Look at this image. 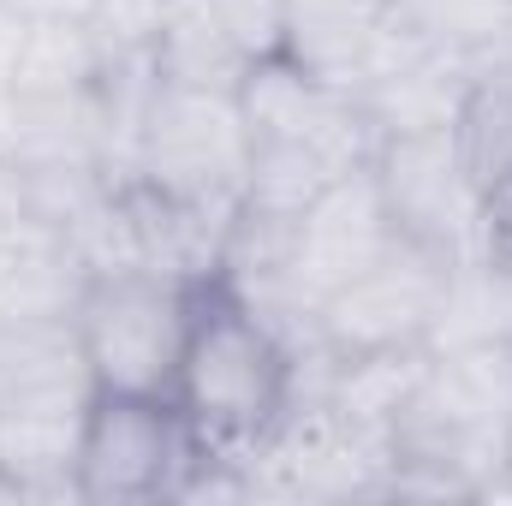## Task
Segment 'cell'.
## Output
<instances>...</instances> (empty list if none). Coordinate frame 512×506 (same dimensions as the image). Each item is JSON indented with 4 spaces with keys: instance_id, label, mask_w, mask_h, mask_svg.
<instances>
[{
    "instance_id": "7",
    "label": "cell",
    "mask_w": 512,
    "mask_h": 506,
    "mask_svg": "<svg viewBox=\"0 0 512 506\" xmlns=\"http://www.w3.org/2000/svg\"><path fill=\"white\" fill-rule=\"evenodd\" d=\"M447 286V256L423 251L411 239H393L382 262H370L358 280H346L334 298H322V346L334 358L387 352V346H423L435 304Z\"/></svg>"
},
{
    "instance_id": "23",
    "label": "cell",
    "mask_w": 512,
    "mask_h": 506,
    "mask_svg": "<svg viewBox=\"0 0 512 506\" xmlns=\"http://www.w3.org/2000/svg\"><path fill=\"white\" fill-rule=\"evenodd\" d=\"M18 215H24V185H18L12 167H0V233H6Z\"/></svg>"
},
{
    "instance_id": "3",
    "label": "cell",
    "mask_w": 512,
    "mask_h": 506,
    "mask_svg": "<svg viewBox=\"0 0 512 506\" xmlns=\"http://www.w3.org/2000/svg\"><path fill=\"white\" fill-rule=\"evenodd\" d=\"M197 304L203 286L155 268L90 274L72 328L90 358L96 393H173L185 340L197 328Z\"/></svg>"
},
{
    "instance_id": "11",
    "label": "cell",
    "mask_w": 512,
    "mask_h": 506,
    "mask_svg": "<svg viewBox=\"0 0 512 506\" xmlns=\"http://www.w3.org/2000/svg\"><path fill=\"white\" fill-rule=\"evenodd\" d=\"M90 286V262L42 215H18L0 233V322H72Z\"/></svg>"
},
{
    "instance_id": "24",
    "label": "cell",
    "mask_w": 512,
    "mask_h": 506,
    "mask_svg": "<svg viewBox=\"0 0 512 506\" xmlns=\"http://www.w3.org/2000/svg\"><path fill=\"white\" fill-rule=\"evenodd\" d=\"M507 501H512V447H507Z\"/></svg>"
},
{
    "instance_id": "22",
    "label": "cell",
    "mask_w": 512,
    "mask_h": 506,
    "mask_svg": "<svg viewBox=\"0 0 512 506\" xmlns=\"http://www.w3.org/2000/svg\"><path fill=\"white\" fill-rule=\"evenodd\" d=\"M489 245L512 251V179H501L489 191Z\"/></svg>"
},
{
    "instance_id": "13",
    "label": "cell",
    "mask_w": 512,
    "mask_h": 506,
    "mask_svg": "<svg viewBox=\"0 0 512 506\" xmlns=\"http://www.w3.org/2000/svg\"><path fill=\"white\" fill-rule=\"evenodd\" d=\"M429 352L459 346H512V251L483 245L447 262V286L429 322Z\"/></svg>"
},
{
    "instance_id": "2",
    "label": "cell",
    "mask_w": 512,
    "mask_h": 506,
    "mask_svg": "<svg viewBox=\"0 0 512 506\" xmlns=\"http://www.w3.org/2000/svg\"><path fill=\"white\" fill-rule=\"evenodd\" d=\"M292 399H298L292 346L245 298H233L221 280H209L203 304H197V328H191L179 376H173V405L191 423V435L215 453H251L292 411Z\"/></svg>"
},
{
    "instance_id": "8",
    "label": "cell",
    "mask_w": 512,
    "mask_h": 506,
    "mask_svg": "<svg viewBox=\"0 0 512 506\" xmlns=\"http://www.w3.org/2000/svg\"><path fill=\"white\" fill-rule=\"evenodd\" d=\"M399 239L393 215L382 203V185L370 167L334 179L298 221H292V256H286V280L304 304L322 310V298H334L346 280H358L370 262H382Z\"/></svg>"
},
{
    "instance_id": "12",
    "label": "cell",
    "mask_w": 512,
    "mask_h": 506,
    "mask_svg": "<svg viewBox=\"0 0 512 506\" xmlns=\"http://www.w3.org/2000/svg\"><path fill=\"white\" fill-rule=\"evenodd\" d=\"M96 399L72 322H0V411H84Z\"/></svg>"
},
{
    "instance_id": "5",
    "label": "cell",
    "mask_w": 512,
    "mask_h": 506,
    "mask_svg": "<svg viewBox=\"0 0 512 506\" xmlns=\"http://www.w3.org/2000/svg\"><path fill=\"white\" fill-rule=\"evenodd\" d=\"M370 173L399 239L435 256H471L489 245V185L477 179L459 131H393L376 143Z\"/></svg>"
},
{
    "instance_id": "19",
    "label": "cell",
    "mask_w": 512,
    "mask_h": 506,
    "mask_svg": "<svg viewBox=\"0 0 512 506\" xmlns=\"http://www.w3.org/2000/svg\"><path fill=\"white\" fill-rule=\"evenodd\" d=\"M251 60H274L286 48V0H197Z\"/></svg>"
},
{
    "instance_id": "17",
    "label": "cell",
    "mask_w": 512,
    "mask_h": 506,
    "mask_svg": "<svg viewBox=\"0 0 512 506\" xmlns=\"http://www.w3.org/2000/svg\"><path fill=\"white\" fill-rule=\"evenodd\" d=\"M102 66H108V54H102V42H96L90 24L30 18L12 90H24V96H72V90H90L102 78Z\"/></svg>"
},
{
    "instance_id": "10",
    "label": "cell",
    "mask_w": 512,
    "mask_h": 506,
    "mask_svg": "<svg viewBox=\"0 0 512 506\" xmlns=\"http://www.w3.org/2000/svg\"><path fill=\"white\" fill-rule=\"evenodd\" d=\"M399 12L393 0H286V60L334 90H358L387 48Z\"/></svg>"
},
{
    "instance_id": "25",
    "label": "cell",
    "mask_w": 512,
    "mask_h": 506,
    "mask_svg": "<svg viewBox=\"0 0 512 506\" xmlns=\"http://www.w3.org/2000/svg\"><path fill=\"white\" fill-rule=\"evenodd\" d=\"M0 501H12V495H6V483H0Z\"/></svg>"
},
{
    "instance_id": "15",
    "label": "cell",
    "mask_w": 512,
    "mask_h": 506,
    "mask_svg": "<svg viewBox=\"0 0 512 506\" xmlns=\"http://www.w3.org/2000/svg\"><path fill=\"white\" fill-rule=\"evenodd\" d=\"M155 72L161 84H185V90H227L239 96L245 72L256 60L197 6V0H167V18H161V36H155Z\"/></svg>"
},
{
    "instance_id": "21",
    "label": "cell",
    "mask_w": 512,
    "mask_h": 506,
    "mask_svg": "<svg viewBox=\"0 0 512 506\" xmlns=\"http://www.w3.org/2000/svg\"><path fill=\"white\" fill-rule=\"evenodd\" d=\"M24 18H72V24H90L96 0H12Z\"/></svg>"
},
{
    "instance_id": "16",
    "label": "cell",
    "mask_w": 512,
    "mask_h": 506,
    "mask_svg": "<svg viewBox=\"0 0 512 506\" xmlns=\"http://www.w3.org/2000/svg\"><path fill=\"white\" fill-rule=\"evenodd\" d=\"M453 131L489 191L512 179V36L471 54V84H465V108Z\"/></svg>"
},
{
    "instance_id": "14",
    "label": "cell",
    "mask_w": 512,
    "mask_h": 506,
    "mask_svg": "<svg viewBox=\"0 0 512 506\" xmlns=\"http://www.w3.org/2000/svg\"><path fill=\"white\" fill-rule=\"evenodd\" d=\"M429 370V346H387V352H352V358H334V370L322 381V399L352 423L364 429L370 441L393 447V429L417 393V381Z\"/></svg>"
},
{
    "instance_id": "6",
    "label": "cell",
    "mask_w": 512,
    "mask_h": 506,
    "mask_svg": "<svg viewBox=\"0 0 512 506\" xmlns=\"http://www.w3.org/2000/svg\"><path fill=\"white\" fill-rule=\"evenodd\" d=\"M197 447L173 393H96L78 435V501H173Z\"/></svg>"
},
{
    "instance_id": "18",
    "label": "cell",
    "mask_w": 512,
    "mask_h": 506,
    "mask_svg": "<svg viewBox=\"0 0 512 506\" xmlns=\"http://www.w3.org/2000/svg\"><path fill=\"white\" fill-rule=\"evenodd\" d=\"M399 24L447 54H483L512 36V0H393Z\"/></svg>"
},
{
    "instance_id": "20",
    "label": "cell",
    "mask_w": 512,
    "mask_h": 506,
    "mask_svg": "<svg viewBox=\"0 0 512 506\" xmlns=\"http://www.w3.org/2000/svg\"><path fill=\"white\" fill-rule=\"evenodd\" d=\"M24 36H30V18L0 0V90H12V72H18V54H24Z\"/></svg>"
},
{
    "instance_id": "1",
    "label": "cell",
    "mask_w": 512,
    "mask_h": 506,
    "mask_svg": "<svg viewBox=\"0 0 512 506\" xmlns=\"http://www.w3.org/2000/svg\"><path fill=\"white\" fill-rule=\"evenodd\" d=\"M239 108L251 126V173L239 209L280 215V221H298L334 179L370 167L382 143L346 90L298 72L286 54L256 60L245 72Z\"/></svg>"
},
{
    "instance_id": "9",
    "label": "cell",
    "mask_w": 512,
    "mask_h": 506,
    "mask_svg": "<svg viewBox=\"0 0 512 506\" xmlns=\"http://www.w3.org/2000/svg\"><path fill=\"white\" fill-rule=\"evenodd\" d=\"M465 84H471V60L465 54H447V48L423 42L417 30L393 24L387 48L376 54V66L364 72V84L352 90V102L364 108V120L376 126V137L441 131V126H459Z\"/></svg>"
},
{
    "instance_id": "4",
    "label": "cell",
    "mask_w": 512,
    "mask_h": 506,
    "mask_svg": "<svg viewBox=\"0 0 512 506\" xmlns=\"http://www.w3.org/2000/svg\"><path fill=\"white\" fill-rule=\"evenodd\" d=\"M245 173H251V126H245L239 96L155 84L143 131H137L131 185H149L161 197L203 203V209H239Z\"/></svg>"
}]
</instances>
